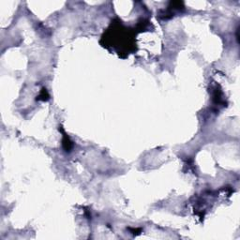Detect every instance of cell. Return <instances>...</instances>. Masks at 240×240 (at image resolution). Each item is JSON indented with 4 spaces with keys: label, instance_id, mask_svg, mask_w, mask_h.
I'll use <instances>...</instances> for the list:
<instances>
[{
    "label": "cell",
    "instance_id": "1",
    "mask_svg": "<svg viewBox=\"0 0 240 240\" xmlns=\"http://www.w3.org/2000/svg\"><path fill=\"white\" fill-rule=\"evenodd\" d=\"M63 146L66 151H69L71 149V146H72V143H71L69 138L65 133H64V139H63Z\"/></svg>",
    "mask_w": 240,
    "mask_h": 240
}]
</instances>
